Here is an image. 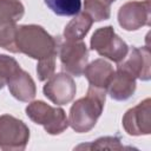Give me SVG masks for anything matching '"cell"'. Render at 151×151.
Listing matches in <instances>:
<instances>
[{
  "label": "cell",
  "mask_w": 151,
  "mask_h": 151,
  "mask_svg": "<svg viewBox=\"0 0 151 151\" xmlns=\"http://www.w3.org/2000/svg\"><path fill=\"white\" fill-rule=\"evenodd\" d=\"M15 44L18 51L39 60L57 57L59 41L50 35L41 26L21 25L17 28Z\"/></svg>",
  "instance_id": "cell-1"
},
{
  "label": "cell",
  "mask_w": 151,
  "mask_h": 151,
  "mask_svg": "<svg viewBox=\"0 0 151 151\" xmlns=\"http://www.w3.org/2000/svg\"><path fill=\"white\" fill-rule=\"evenodd\" d=\"M106 98V91L90 85L87 94L71 106L68 125L78 133L88 132L97 124L100 117Z\"/></svg>",
  "instance_id": "cell-2"
},
{
  "label": "cell",
  "mask_w": 151,
  "mask_h": 151,
  "mask_svg": "<svg viewBox=\"0 0 151 151\" xmlns=\"http://www.w3.org/2000/svg\"><path fill=\"white\" fill-rule=\"evenodd\" d=\"M26 114L35 124L42 125L50 134H60L68 126L65 111L60 107H52L42 100H35L28 104Z\"/></svg>",
  "instance_id": "cell-3"
},
{
  "label": "cell",
  "mask_w": 151,
  "mask_h": 151,
  "mask_svg": "<svg viewBox=\"0 0 151 151\" xmlns=\"http://www.w3.org/2000/svg\"><path fill=\"white\" fill-rule=\"evenodd\" d=\"M91 48L98 54L114 61L120 63L129 53L127 44L116 34L112 26L100 27L92 34Z\"/></svg>",
  "instance_id": "cell-4"
},
{
  "label": "cell",
  "mask_w": 151,
  "mask_h": 151,
  "mask_svg": "<svg viewBox=\"0 0 151 151\" xmlns=\"http://www.w3.org/2000/svg\"><path fill=\"white\" fill-rule=\"evenodd\" d=\"M29 139L26 124L9 114L0 116V149L4 151H22Z\"/></svg>",
  "instance_id": "cell-5"
},
{
  "label": "cell",
  "mask_w": 151,
  "mask_h": 151,
  "mask_svg": "<svg viewBox=\"0 0 151 151\" xmlns=\"http://www.w3.org/2000/svg\"><path fill=\"white\" fill-rule=\"evenodd\" d=\"M59 47V57L63 70L68 74L80 77L84 73L88 61V50L85 42L83 40H66Z\"/></svg>",
  "instance_id": "cell-6"
},
{
  "label": "cell",
  "mask_w": 151,
  "mask_h": 151,
  "mask_svg": "<svg viewBox=\"0 0 151 151\" xmlns=\"http://www.w3.org/2000/svg\"><path fill=\"white\" fill-rule=\"evenodd\" d=\"M118 22L125 31H136L150 25V0L129 1L118 11Z\"/></svg>",
  "instance_id": "cell-7"
},
{
  "label": "cell",
  "mask_w": 151,
  "mask_h": 151,
  "mask_svg": "<svg viewBox=\"0 0 151 151\" xmlns=\"http://www.w3.org/2000/svg\"><path fill=\"white\" fill-rule=\"evenodd\" d=\"M123 127L130 136L150 134L151 132V100L144 99L137 106L126 111L123 117Z\"/></svg>",
  "instance_id": "cell-8"
},
{
  "label": "cell",
  "mask_w": 151,
  "mask_h": 151,
  "mask_svg": "<svg viewBox=\"0 0 151 151\" xmlns=\"http://www.w3.org/2000/svg\"><path fill=\"white\" fill-rule=\"evenodd\" d=\"M42 91L45 97H47L53 104L65 105L73 100L77 86L68 73H57L47 80Z\"/></svg>",
  "instance_id": "cell-9"
},
{
  "label": "cell",
  "mask_w": 151,
  "mask_h": 151,
  "mask_svg": "<svg viewBox=\"0 0 151 151\" xmlns=\"http://www.w3.org/2000/svg\"><path fill=\"white\" fill-rule=\"evenodd\" d=\"M151 61H150V50L149 47H131L130 53L118 63L117 68H122L131 73L136 79L150 80L151 78Z\"/></svg>",
  "instance_id": "cell-10"
},
{
  "label": "cell",
  "mask_w": 151,
  "mask_h": 151,
  "mask_svg": "<svg viewBox=\"0 0 151 151\" xmlns=\"http://www.w3.org/2000/svg\"><path fill=\"white\" fill-rule=\"evenodd\" d=\"M7 86L11 94L20 101H31L37 93L34 80L21 67L9 78Z\"/></svg>",
  "instance_id": "cell-11"
},
{
  "label": "cell",
  "mask_w": 151,
  "mask_h": 151,
  "mask_svg": "<svg viewBox=\"0 0 151 151\" xmlns=\"http://www.w3.org/2000/svg\"><path fill=\"white\" fill-rule=\"evenodd\" d=\"M112 99L123 101L129 99L136 91V78L122 68H117L107 88Z\"/></svg>",
  "instance_id": "cell-12"
},
{
  "label": "cell",
  "mask_w": 151,
  "mask_h": 151,
  "mask_svg": "<svg viewBox=\"0 0 151 151\" xmlns=\"http://www.w3.org/2000/svg\"><path fill=\"white\" fill-rule=\"evenodd\" d=\"M84 74L91 86L106 91L114 74V70L112 65L105 59H96L91 64L86 65Z\"/></svg>",
  "instance_id": "cell-13"
},
{
  "label": "cell",
  "mask_w": 151,
  "mask_h": 151,
  "mask_svg": "<svg viewBox=\"0 0 151 151\" xmlns=\"http://www.w3.org/2000/svg\"><path fill=\"white\" fill-rule=\"evenodd\" d=\"M92 24H93V19L87 13L79 12L66 25V27L64 29V38L70 41L83 40V38L90 31Z\"/></svg>",
  "instance_id": "cell-14"
},
{
  "label": "cell",
  "mask_w": 151,
  "mask_h": 151,
  "mask_svg": "<svg viewBox=\"0 0 151 151\" xmlns=\"http://www.w3.org/2000/svg\"><path fill=\"white\" fill-rule=\"evenodd\" d=\"M116 0H85L84 12L87 13L93 21L106 20L111 15V4Z\"/></svg>",
  "instance_id": "cell-15"
},
{
  "label": "cell",
  "mask_w": 151,
  "mask_h": 151,
  "mask_svg": "<svg viewBox=\"0 0 151 151\" xmlns=\"http://www.w3.org/2000/svg\"><path fill=\"white\" fill-rule=\"evenodd\" d=\"M17 22L8 20H0V47L17 53L18 47L15 44V34H17Z\"/></svg>",
  "instance_id": "cell-16"
},
{
  "label": "cell",
  "mask_w": 151,
  "mask_h": 151,
  "mask_svg": "<svg viewBox=\"0 0 151 151\" xmlns=\"http://www.w3.org/2000/svg\"><path fill=\"white\" fill-rule=\"evenodd\" d=\"M47 7L57 15L71 17L81 9V0H45Z\"/></svg>",
  "instance_id": "cell-17"
},
{
  "label": "cell",
  "mask_w": 151,
  "mask_h": 151,
  "mask_svg": "<svg viewBox=\"0 0 151 151\" xmlns=\"http://www.w3.org/2000/svg\"><path fill=\"white\" fill-rule=\"evenodd\" d=\"M25 7L19 0H0V20L17 22L24 17Z\"/></svg>",
  "instance_id": "cell-18"
},
{
  "label": "cell",
  "mask_w": 151,
  "mask_h": 151,
  "mask_svg": "<svg viewBox=\"0 0 151 151\" xmlns=\"http://www.w3.org/2000/svg\"><path fill=\"white\" fill-rule=\"evenodd\" d=\"M20 68L18 61L6 54H0V90L7 85L9 78Z\"/></svg>",
  "instance_id": "cell-19"
},
{
  "label": "cell",
  "mask_w": 151,
  "mask_h": 151,
  "mask_svg": "<svg viewBox=\"0 0 151 151\" xmlns=\"http://www.w3.org/2000/svg\"><path fill=\"white\" fill-rule=\"evenodd\" d=\"M76 149H90V150H122L125 149L124 145L120 144V140L116 137H101L91 144H81Z\"/></svg>",
  "instance_id": "cell-20"
},
{
  "label": "cell",
  "mask_w": 151,
  "mask_h": 151,
  "mask_svg": "<svg viewBox=\"0 0 151 151\" xmlns=\"http://www.w3.org/2000/svg\"><path fill=\"white\" fill-rule=\"evenodd\" d=\"M55 58L57 57H50L42 60L38 61L37 65V73H38V78L39 80L44 81L50 79L53 74H54V70H55Z\"/></svg>",
  "instance_id": "cell-21"
}]
</instances>
